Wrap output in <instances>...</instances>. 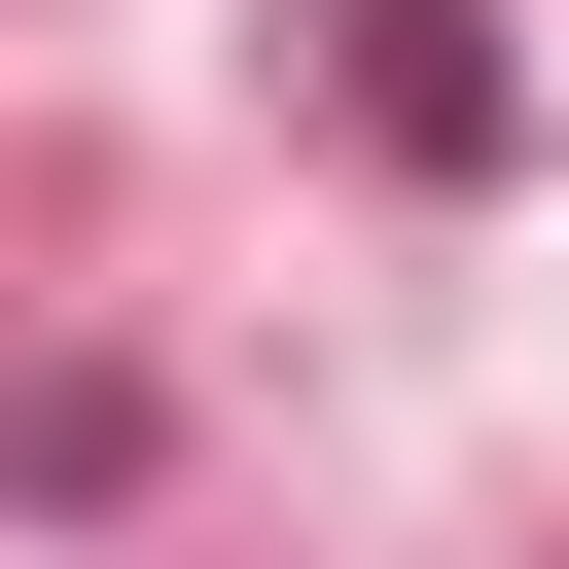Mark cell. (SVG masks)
Returning a JSON list of instances; mask_svg holds the SVG:
<instances>
[{
	"instance_id": "1",
	"label": "cell",
	"mask_w": 569,
	"mask_h": 569,
	"mask_svg": "<svg viewBox=\"0 0 569 569\" xmlns=\"http://www.w3.org/2000/svg\"><path fill=\"white\" fill-rule=\"evenodd\" d=\"M320 36H356V142H427V178L498 142V36H462V0H320Z\"/></svg>"
}]
</instances>
